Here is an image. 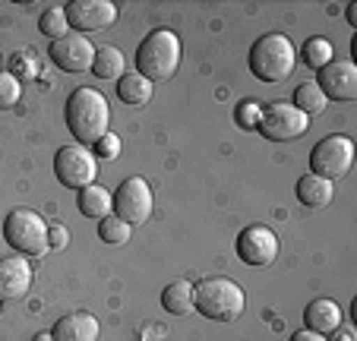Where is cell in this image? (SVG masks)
Segmentation results:
<instances>
[{"mask_svg": "<svg viewBox=\"0 0 357 341\" xmlns=\"http://www.w3.org/2000/svg\"><path fill=\"white\" fill-rule=\"evenodd\" d=\"M67 130L73 133V139H79V146L86 142H98L101 136L108 133V123H111V107H108V98L98 92V89H73L67 98Z\"/></svg>", "mask_w": 357, "mask_h": 341, "instance_id": "cell-1", "label": "cell"}, {"mask_svg": "<svg viewBox=\"0 0 357 341\" xmlns=\"http://www.w3.org/2000/svg\"><path fill=\"white\" fill-rule=\"evenodd\" d=\"M181 57H183L181 38L171 29H155L136 47V73H142L149 82L171 79L177 73V67H181Z\"/></svg>", "mask_w": 357, "mask_h": 341, "instance_id": "cell-2", "label": "cell"}, {"mask_svg": "<svg viewBox=\"0 0 357 341\" xmlns=\"http://www.w3.org/2000/svg\"><path fill=\"white\" fill-rule=\"evenodd\" d=\"M243 307H247L243 288L237 281L225 278V275H215V278H206L199 285H193V310H199L206 319L234 322L243 316Z\"/></svg>", "mask_w": 357, "mask_h": 341, "instance_id": "cell-3", "label": "cell"}, {"mask_svg": "<svg viewBox=\"0 0 357 341\" xmlns=\"http://www.w3.org/2000/svg\"><path fill=\"white\" fill-rule=\"evenodd\" d=\"M297 51L291 45L288 35L269 32L257 38V45L250 47V70L263 82H284L297 67Z\"/></svg>", "mask_w": 357, "mask_h": 341, "instance_id": "cell-4", "label": "cell"}, {"mask_svg": "<svg viewBox=\"0 0 357 341\" xmlns=\"http://www.w3.org/2000/svg\"><path fill=\"white\" fill-rule=\"evenodd\" d=\"M3 237L16 253L41 256L47 253V225L32 209H13L3 221Z\"/></svg>", "mask_w": 357, "mask_h": 341, "instance_id": "cell-5", "label": "cell"}, {"mask_svg": "<svg viewBox=\"0 0 357 341\" xmlns=\"http://www.w3.org/2000/svg\"><path fill=\"white\" fill-rule=\"evenodd\" d=\"M354 165V142L342 133H332L326 139H319L310 152V174H319L326 181L344 177Z\"/></svg>", "mask_w": 357, "mask_h": 341, "instance_id": "cell-6", "label": "cell"}, {"mask_svg": "<svg viewBox=\"0 0 357 341\" xmlns=\"http://www.w3.org/2000/svg\"><path fill=\"white\" fill-rule=\"evenodd\" d=\"M54 174L63 187L86 190L92 187L95 174H98V158L92 155V149L79 146V142H70V146H63L54 155Z\"/></svg>", "mask_w": 357, "mask_h": 341, "instance_id": "cell-7", "label": "cell"}, {"mask_svg": "<svg viewBox=\"0 0 357 341\" xmlns=\"http://www.w3.org/2000/svg\"><path fill=\"white\" fill-rule=\"evenodd\" d=\"M257 130L272 142H288L310 130V117L301 114L294 105H288V101H272V105H266L263 114H259Z\"/></svg>", "mask_w": 357, "mask_h": 341, "instance_id": "cell-8", "label": "cell"}, {"mask_svg": "<svg viewBox=\"0 0 357 341\" xmlns=\"http://www.w3.org/2000/svg\"><path fill=\"white\" fill-rule=\"evenodd\" d=\"M237 256L243 266L266 268L278 259V237L266 225H250L237 234Z\"/></svg>", "mask_w": 357, "mask_h": 341, "instance_id": "cell-9", "label": "cell"}, {"mask_svg": "<svg viewBox=\"0 0 357 341\" xmlns=\"http://www.w3.org/2000/svg\"><path fill=\"white\" fill-rule=\"evenodd\" d=\"M152 206H155V199H152V190L142 177H127L114 193V215L127 221L130 227L142 225L152 215Z\"/></svg>", "mask_w": 357, "mask_h": 341, "instance_id": "cell-10", "label": "cell"}, {"mask_svg": "<svg viewBox=\"0 0 357 341\" xmlns=\"http://www.w3.org/2000/svg\"><path fill=\"white\" fill-rule=\"evenodd\" d=\"M95 51L98 47L79 32H70L63 38L51 41V61L54 67H61L63 73H86L95 63Z\"/></svg>", "mask_w": 357, "mask_h": 341, "instance_id": "cell-11", "label": "cell"}, {"mask_svg": "<svg viewBox=\"0 0 357 341\" xmlns=\"http://www.w3.org/2000/svg\"><path fill=\"white\" fill-rule=\"evenodd\" d=\"M67 20L76 32H101L117 20V7L111 0H73L67 3Z\"/></svg>", "mask_w": 357, "mask_h": 341, "instance_id": "cell-12", "label": "cell"}, {"mask_svg": "<svg viewBox=\"0 0 357 341\" xmlns=\"http://www.w3.org/2000/svg\"><path fill=\"white\" fill-rule=\"evenodd\" d=\"M317 86L329 101H354L357 98V63L332 61L319 70Z\"/></svg>", "mask_w": 357, "mask_h": 341, "instance_id": "cell-13", "label": "cell"}, {"mask_svg": "<svg viewBox=\"0 0 357 341\" xmlns=\"http://www.w3.org/2000/svg\"><path fill=\"white\" fill-rule=\"evenodd\" d=\"M32 288V266L22 256L0 259V301H20Z\"/></svg>", "mask_w": 357, "mask_h": 341, "instance_id": "cell-14", "label": "cell"}, {"mask_svg": "<svg viewBox=\"0 0 357 341\" xmlns=\"http://www.w3.org/2000/svg\"><path fill=\"white\" fill-rule=\"evenodd\" d=\"M98 319L92 313H70L61 316L51 328V338L54 341H98Z\"/></svg>", "mask_w": 357, "mask_h": 341, "instance_id": "cell-15", "label": "cell"}, {"mask_svg": "<svg viewBox=\"0 0 357 341\" xmlns=\"http://www.w3.org/2000/svg\"><path fill=\"white\" fill-rule=\"evenodd\" d=\"M303 322L307 328L317 335H332L342 328V310H338L335 301L329 297H319V301H310L307 310H303Z\"/></svg>", "mask_w": 357, "mask_h": 341, "instance_id": "cell-16", "label": "cell"}, {"mask_svg": "<svg viewBox=\"0 0 357 341\" xmlns=\"http://www.w3.org/2000/svg\"><path fill=\"white\" fill-rule=\"evenodd\" d=\"M332 196H335L332 181H326V177H319V174H303L301 181H297V199L307 209H326L332 202Z\"/></svg>", "mask_w": 357, "mask_h": 341, "instance_id": "cell-17", "label": "cell"}, {"mask_svg": "<svg viewBox=\"0 0 357 341\" xmlns=\"http://www.w3.org/2000/svg\"><path fill=\"white\" fill-rule=\"evenodd\" d=\"M117 95H121L123 105H149L152 101V95H155V82H149L142 73H136V70H130V73H123L121 79H117Z\"/></svg>", "mask_w": 357, "mask_h": 341, "instance_id": "cell-18", "label": "cell"}, {"mask_svg": "<svg viewBox=\"0 0 357 341\" xmlns=\"http://www.w3.org/2000/svg\"><path fill=\"white\" fill-rule=\"evenodd\" d=\"M111 212H114V196H111L105 187L92 183V187L79 190V215L101 221V218H108Z\"/></svg>", "mask_w": 357, "mask_h": 341, "instance_id": "cell-19", "label": "cell"}, {"mask_svg": "<svg viewBox=\"0 0 357 341\" xmlns=\"http://www.w3.org/2000/svg\"><path fill=\"white\" fill-rule=\"evenodd\" d=\"M92 73L98 79H121L127 73V57L121 54V47L114 45H105L95 51V63H92Z\"/></svg>", "mask_w": 357, "mask_h": 341, "instance_id": "cell-20", "label": "cell"}, {"mask_svg": "<svg viewBox=\"0 0 357 341\" xmlns=\"http://www.w3.org/2000/svg\"><path fill=\"white\" fill-rule=\"evenodd\" d=\"M162 307L171 316H187L193 310V285L190 281H171L162 291Z\"/></svg>", "mask_w": 357, "mask_h": 341, "instance_id": "cell-21", "label": "cell"}, {"mask_svg": "<svg viewBox=\"0 0 357 341\" xmlns=\"http://www.w3.org/2000/svg\"><path fill=\"white\" fill-rule=\"evenodd\" d=\"M291 105L301 114H307V117H317V114H323L326 107H329V98L323 95V89H319L317 82H301V86L294 89V101H291Z\"/></svg>", "mask_w": 357, "mask_h": 341, "instance_id": "cell-22", "label": "cell"}, {"mask_svg": "<svg viewBox=\"0 0 357 341\" xmlns=\"http://www.w3.org/2000/svg\"><path fill=\"white\" fill-rule=\"evenodd\" d=\"M335 61V47H332L329 38H323V35H313V38H307V45H303V63L313 70H323L326 63Z\"/></svg>", "mask_w": 357, "mask_h": 341, "instance_id": "cell-23", "label": "cell"}, {"mask_svg": "<svg viewBox=\"0 0 357 341\" xmlns=\"http://www.w3.org/2000/svg\"><path fill=\"white\" fill-rule=\"evenodd\" d=\"M38 29L47 38H63L70 35V20H67V7H47L45 13L38 16Z\"/></svg>", "mask_w": 357, "mask_h": 341, "instance_id": "cell-24", "label": "cell"}, {"mask_svg": "<svg viewBox=\"0 0 357 341\" xmlns=\"http://www.w3.org/2000/svg\"><path fill=\"white\" fill-rule=\"evenodd\" d=\"M130 234H133V227H130L123 218H117V215H108V218L98 221V237L105 243H111V247H121V243H127Z\"/></svg>", "mask_w": 357, "mask_h": 341, "instance_id": "cell-25", "label": "cell"}, {"mask_svg": "<svg viewBox=\"0 0 357 341\" xmlns=\"http://www.w3.org/2000/svg\"><path fill=\"white\" fill-rule=\"evenodd\" d=\"M22 98V82L16 73H10V70H0V111H10V107H16Z\"/></svg>", "mask_w": 357, "mask_h": 341, "instance_id": "cell-26", "label": "cell"}, {"mask_svg": "<svg viewBox=\"0 0 357 341\" xmlns=\"http://www.w3.org/2000/svg\"><path fill=\"white\" fill-rule=\"evenodd\" d=\"M92 155H95V158H101V161H114L117 155H121V136L108 130V133L95 142V152Z\"/></svg>", "mask_w": 357, "mask_h": 341, "instance_id": "cell-27", "label": "cell"}, {"mask_svg": "<svg viewBox=\"0 0 357 341\" xmlns=\"http://www.w3.org/2000/svg\"><path fill=\"white\" fill-rule=\"evenodd\" d=\"M259 114H263V107H259L257 101H241V105H237V123H241L243 130H257Z\"/></svg>", "mask_w": 357, "mask_h": 341, "instance_id": "cell-28", "label": "cell"}, {"mask_svg": "<svg viewBox=\"0 0 357 341\" xmlns=\"http://www.w3.org/2000/svg\"><path fill=\"white\" fill-rule=\"evenodd\" d=\"M70 241V231L63 225H54V227H47V250L54 247V250H63Z\"/></svg>", "mask_w": 357, "mask_h": 341, "instance_id": "cell-29", "label": "cell"}, {"mask_svg": "<svg viewBox=\"0 0 357 341\" xmlns=\"http://www.w3.org/2000/svg\"><path fill=\"white\" fill-rule=\"evenodd\" d=\"M13 67L20 70L22 76H35V73H38V67H35V54H16Z\"/></svg>", "mask_w": 357, "mask_h": 341, "instance_id": "cell-30", "label": "cell"}, {"mask_svg": "<svg viewBox=\"0 0 357 341\" xmlns=\"http://www.w3.org/2000/svg\"><path fill=\"white\" fill-rule=\"evenodd\" d=\"M291 341H326V335H317V332H310V328H301V332L291 335Z\"/></svg>", "mask_w": 357, "mask_h": 341, "instance_id": "cell-31", "label": "cell"}, {"mask_svg": "<svg viewBox=\"0 0 357 341\" xmlns=\"http://www.w3.org/2000/svg\"><path fill=\"white\" fill-rule=\"evenodd\" d=\"M35 341H54V338H51V332H38L35 335Z\"/></svg>", "mask_w": 357, "mask_h": 341, "instance_id": "cell-32", "label": "cell"}, {"mask_svg": "<svg viewBox=\"0 0 357 341\" xmlns=\"http://www.w3.org/2000/svg\"><path fill=\"white\" fill-rule=\"evenodd\" d=\"M338 341H354V335H351V332H342V335H338Z\"/></svg>", "mask_w": 357, "mask_h": 341, "instance_id": "cell-33", "label": "cell"}, {"mask_svg": "<svg viewBox=\"0 0 357 341\" xmlns=\"http://www.w3.org/2000/svg\"><path fill=\"white\" fill-rule=\"evenodd\" d=\"M0 70H3V57H0Z\"/></svg>", "mask_w": 357, "mask_h": 341, "instance_id": "cell-34", "label": "cell"}]
</instances>
